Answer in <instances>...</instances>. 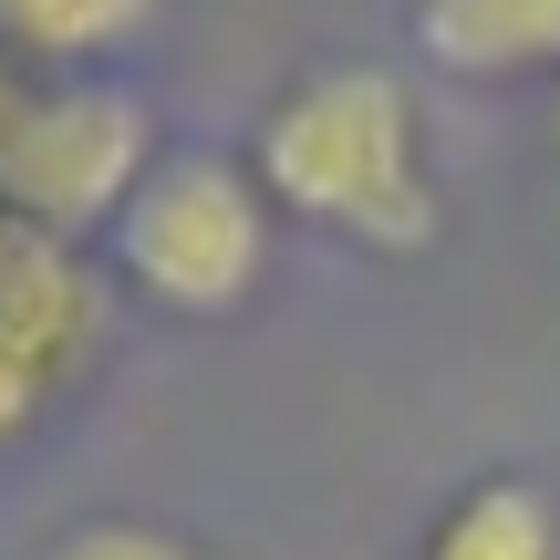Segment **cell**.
<instances>
[{
    "instance_id": "obj_1",
    "label": "cell",
    "mask_w": 560,
    "mask_h": 560,
    "mask_svg": "<svg viewBox=\"0 0 560 560\" xmlns=\"http://www.w3.org/2000/svg\"><path fill=\"white\" fill-rule=\"evenodd\" d=\"M260 198H280L291 219L342 229L363 249H425L436 240V187H425V145H416V104L384 62H322L260 125Z\"/></svg>"
},
{
    "instance_id": "obj_6",
    "label": "cell",
    "mask_w": 560,
    "mask_h": 560,
    "mask_svg": "<svg viewBox=\"0 0 560 560\" xmlns=\"http://www.w3.org/2000/svg\"><path fill=\"white\" fill-rule=\"evenodd\" d=\"M425 560H560V509L540 478H478L425 529Z\"/></svg>"
},
{
    "instance_id": "obj_3",
    "label": "cell",
    "mask_w": 560,
    "mask_h": 560,
    "mask_svg": "<svg viewBox=\"0 0 560 560\" xmlns=\"http://www.w3.org/2000/svg\"><path fill=\"white\" fill-rule=\"evenodd\" d=\"M156 166L145 104L115 83H52L21 94L11 136H0V219L42 229V240H83V229L125 219V198Z\"/></svg>"
},
{
    "instance_id": "obj_9",
    "label": "cell",
    "mask_w": 560,
    "mask_h": 560,
    "mask_svg": "<svg viewBox=\"0 0 560 560\" xmlns=\"http://www.w3.org/2000/svg\"><path fill=\"white\" fill-rule=\"evenodd\" d=\"M42 395H52V384H42L21 353H0V436H11V425H32V405H42Z\"/></svg>"
},
{
    "instance_id": "obj_2",
    "label": "cell",
    "mask_w": 560,
    "mask_h": 560,
    "mask_svg": "<svg viewBox=\"0 0 560 560\" xmlns=\"http://www.w3.org/2000/svg\"><path fill=\"white\" fill-rule=\"evenodd\" d=\"M115 260L156 312H240L270 260V198L229 156H156L115 219Z\"/></svg>"
},
{
    "instance_id": "obj_7",
    "label": "cell",
    "mask_w": 560,
    "mask_h": 560,
    "mask_svg": "<svg viewBox=\"0 0 560 560\" xmlns=\"http://www.w3.org/2000/svg\"><path fill=\"white\" fill-rule=\"evenodd\" d=\"M145 21H156V0H0V42L21 62H94L136 42Z\"/></svg>"
},
{
    "instance_id": "obj_4",
    "label": "cell",
    "mask_w": 560,
    "mask_h": 560,
    "mask_svg": "<svg viewBox=\"0 0 560 560\" xmlns=\"http://www.w3.org/2000/svg\"><path fill=\"white\" fill-rule=\"evenodd\" d=\"M83 342H94V291H83V270L62 260V240L0 219V353H21L52 384Z\"/></svg>"
},
{
    "instance_id": "obj_8",
    "label": "cell",
    "mask_w": 560,
    "mask_h": 560,
    "mask_svg": "<svg viewBox=\"0 0 560 560\" xmlns=\"http://www.w3.org/2000/svg\"><path fill=\"white\" fill-rule=\"evenodd\" d=\"M42 560H208V550H187L177 529H145V520H94V529H62Z\"/></svg>"
},
{
    "instance_id": "obj_10",
    "label": "cell",
    "mask_w": 560,
    "mask_h": 560,
    "mask_svg": "<svg viewBox=\"0 0 560 560\" xmlns=\"http://www.w3.org/2000/svg\"><path fill=\"white\" fill-rule=\"evenodd\" d=\"M11 115H21V83H11V73H0V136H11Z\"/></svg>"
},
{
    "instance_id": "obj_5",
    "label": "cell",
    "mask_w": 560,
    "mask_h": 560,
    "mask_svg": "<svg viewBox=\"0 0 560 560\" xmlns=\"http://www.w3.org/2000/svg\"><path fill=\"white\" fill-rule=\"evenodd\" d=\"M416 42L446 73H550L560 62V0H416Z\"/></svg>"
}]
</instances>
